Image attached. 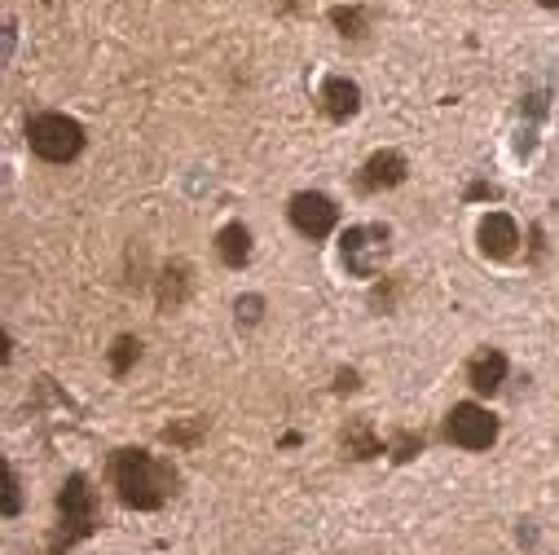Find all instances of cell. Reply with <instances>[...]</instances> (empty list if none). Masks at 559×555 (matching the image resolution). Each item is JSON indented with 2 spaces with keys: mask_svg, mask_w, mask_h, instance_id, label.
Here are the masks:
<instances>
[{
  "mask_svg": "<svg viewBox=\"0 0 559 555\" xmlns=\"http://www.w3.org/2000/svg\"><path fill=\"white\" fill-rule=\"evenodd\" d=\"M173 485H177V472L168 463H159L155 454H146V450H119L115 454V489L128 507L155 511V507H164Z\"/></svg>",
  "mask_w": 559,
  "mask_h": 555,
  "instance_id": "cell-1",
  "label": "cell"
},
{
  "mask_svg": "<svg viewBox=\"0 0 559 555\" xmlns=\"http://www.w3.org/2000/svg\"><path fill=\"white\" fill-rule=\"evenodd\" d=\"M27 142L45 164H67L84 151V128L62 110H45L27 123Z\"/></svg>",
  "mask_w": 559,
  "mask_h": 555,
  "instance_id": "cell-2",
  "label": "cell"
},
{
  "mask_svg": "<svg viewBox=\"0 0 559 555\" xmlns=\"http://www.w3.org/2000/svg\"><path fill=\"white\" fill-rule=\"evenodd\" d=\"M388 251H392V243H388L383 225H353L340 243V256H344L348 273H357V278H374L383 269Z\"/></svg>",
  "mask_w": 559,
  "mask_h": 555,
  "instance_id": "cell-3",
  "label": "cell"
},
{
  "mask_svg": "<svg viewBox=\"0 0 559 555\" xmlns=\"http://www.w3.org/2000/svg\"><path fill=\"white\" fill-rule=\"evenodd\" d=\"M58 511H62V533L53 538V551H62V546L80 542V538L93 529V520H97L93 489H88V481H84V476H71V481L62 485V494H58Z\"/></svg>",
  "mask_w": 559,
  "mask_h": 555,
  "instance_id": "cell-4",
  "label": "cell"
},
{
  "mask_svg": "<svg viewBox=\"0 0 559 555\" xmlns=\"http://www.w3.org/2000/svg\"><path fill=\"white\" fill-rule=\"evenodd\" d=\"M445 437L454 446H463V450H489L498 441V420H493L485 405L463 401V405H454L445 414Z\"/></svg>",
  "mask_w": 559,
  "mask_h": 555,
  "instance_id": "cell-5",
  "label": "cell"
},
{
  "mask_svg": "<svg viewBox=\"0 0 559 555\" xmlns=\"http://www.w3.org/2000/svg\"><path fill=\"white\" fill-rule=\"evenodd\" d=\"M287 216H292V225H296L305 238H326V234L335 229V221H340V208H335L326 194H318V190H300V194L292 199Z\"/></svg>",
  "mask_w": 559,
  "mask_h": 555,
  "instance_id": "cell-6",
  "label": "cell"
},
{
  "mask_svg": "<svg viewBox=\"0 0 559 555\" xmlns=\"http://www.w3.org/2000/svg\"><path fill=\"white\" fill-rule=\"evenodd\" d=\"M480 251L489 256V260H511L515 256V247H520V225L507 216V212H489L485 221H480Z\"/></svg>",
  "mask_w": 559,
  "mask_h": 555,
  "instance_id": "cell-7",
  "label": "cell"
},
{
  "mask_svg": "<svg viewBox=\"0 0 559 555\" xmlns=\"http://www.w3.org/2000/svg\"><path fill=\"white\" fill-rule=\"evenodd\" d=\"M405 181V160L396 151H379L361 168V190H392Z\"/></svg>",
  "mask_w": 559,
  "mask_h": 555,
  "instance_id": "cell-8",
  "label": "cell"
},
{
  "mask_svg": "<svg viewBox=\"0 0 559 555\" xmlns=\"http://www.w3.org/2000/svg\"><path fill=\"white\" fill-rule=\"evenodd\" d=\"M357 106H361V88H357L348 75H331V80L322 84V110H326L331 119H353Z\"/></svg>",
  "mask_w": 559,
  "mask_h": 555,
  "instance_id": "cell-9",
  "label": "cell"
},
{
  "mask_svg": "<svg viewBox=\"0 0 559 555\" xmlns=\"http://www.w3.org/2000/svg\"><path fill=\"white\" fill-rule=\"evenodd\" d=\"M467 383H472L476 392H489V397H493V392L507 383V357H502L498 349L476 353L472 366H467Z\"/></svg>",
  "mask_w": 559,
  "mask_h": 555,
  "instance_id": "cell-10",
  "label": "cell"
},
{
  "mask_svg": "<svg viewBox=\"0 0 559 555\" xmlns=\"http://www.w3.org/2000/svg\"><path fill=\"white\" fill-rule=\"evenodd\" d=\"M216 251H221V260L229 264V269H242L247 260H251V234H247V225H225L221 234H216Z\"/></svg>",
  "mask_w": 559,
  "mask_h": 555,
  "instance_id": "cell-11",
  "label": "cell"
},
{
  "mask_svg": "<svg viewBox=\"0 0 559 555\" xmlns=\"http://www.w3.org/2000/svg\"><path fill=\"white\" fill-rule=\"evenodd\" d=\"M136 357H142V344H136L132 335H119L115 349H110V370H115V375H128V366H132Z\"/></svg>",
  "mask_w": 559,
  "mask_h": 555,
  "instance_id": "cell-12",
  "label": "cell"
},
{
  "mask_svg": "<svg viewBox=\"0 0 559 555\" xmlns=\"http://www.w3.org/2000/svg\"><path fill=\"white\" fill-rule=\"evenodd\" d=\"M331 19H335V27H344V36H361L357 32L361 27V10H335Z\"/></svg>",
  "mask_w": 559,
  "mask_h": 555,
  "instance_id": "cell-13",
  "label": "cell"
},
{
  "mask_svg": "<svg viewBox=\"0 0 559 555\" xmlns=\"http://www.w3.org/2000/svg\"><path fill=\"white\" fill-rule=\"evenodd\" d=\"M418 450H424V437H414V433H401V437H396V459H401V463L414 459Z\"/></svg>",
  "mask_w": 559,
  "mask_h": 555,
  "instance_id": "cell-14",
  "label": "cell"
},
{
  "mask_svg": "<svg viewBox=\"0 0 559 555\" xmlns=\"http://www.w3.org/2000/svg\"><path fill=\"white\" fill-rule=\"evenodd\" d=\"M19 511V476H14V468L5 463V516H14Z\"/></svg>",
  "mask_w": 559,
  "mask_h": 555,
  "instance_id": "cell-15",
  "label": "cell"
},
{
  "mask_svg": "<svg viewBox=\"0 0 559 555\" xmlns=\"http://www.w3.org/2000/svg\"><path fill=\"white\" fill-rule=\"evenodd\" d=\"M467 199H498V190H493V186H485V181H476V186L467 190Z\"/></svg>",
  "mask_w": 559,
  "mask_h": 555,
  "instance_id": "cell-16",
  "label": "cell"
},
{
  "mask_svg": "<svg viewBox=\"0 0 559 555\" xmlns=\"http://www.w3.org/2000/svg\"><path fill=\"white\" fill-rule=\"evenodd\" d=\"M335 388H340V392H353V388H357V375H353V370H340V383H335Z\"/></svg>",
  "mask_w": 559,
  "mask_h": 555,
  "instance_id": "cell-17",
  "label": "cell"
},
{
  "mask_svg": "<svg viewBox=\"0 0 559 555\" xmlns=\"http://www.w3.org/2000/svg\"><path fill=\"white\" fill-rule=\"evenodd\" d=\"M537 5H546V10H559V0H537Z\"/></svg>",
  "mask_w": 559,
  "mask_h": 555,
  "instance_id": "cell-18",
  "label": "cell"
}]
</instances>
